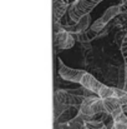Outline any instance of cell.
<instances>
[{"mask_svg":"<svg viewBox=\"0 0 127 129\" xmlns=\"http://www.w3.org/2000/svg\"><path fill=\"white\" fill-rule=\"evenodd\" d=\"M111 129H127V123H120V122H115L113 127Z\"/></svg>","mask_w":127,"mask_h":129,"instance_id":"cell-16","label":"cell"},{"mask_svg":"<svg viewBox=\"0 0 127 129\" xmlns=\"http://www.w3.org/2000/svg\"><path fill=\"white\" fill-rule=\"evenodd\" d=\"M123 113L127 115V105H123Z\"/></svg>","mask_w":127,"mask_h":129,"instance_id":"cell-19","label":"cell"},{"mask_svg":"<svg viewBox=\"0 0 127 129\" xmlns=\"http://www.w3.org/2000/svg\"><path fill=\"white\" fill-rule=\"evenodd\" d=\"M86 74V70L82 69H74L69 68L62 63V60L59 58V75L66 80V82H72V83H80L82 77Z\"/></svg>","mask_w":127,"mask_h":129,"instance_id":"cell-4","label":"cell"},{"mask_svg":"<svg viewBox=\"0 0 127 129\" xmlns=\"http://www.w3.org/2000/svg\"><path fill=\"white\" fill-rule=\"evenodd\" d=\"M123 80H125V86H123V90H126L127 91V68L125 67V78H123Z\"/></svg>","mask_w":127,"mask_h":129,"instance_id":"cell-18","label":"cell"},{"mask_svg":"<svg viewBox=\"0 0 127 129\" xmlns=\"http://www.w3.org/2000/svg\"><path fill=\"white\" fill-rule=\"evenodd\" d=\"M70 0H54L52 1V13H54V21L61 20V18L67 13L70 8Z\"/></svg>","mask_w":127,"mask_h":129,"instance_id":"cell-7","label":"cell"},{"mask_svg":"<svg viewBox=\"0 0 127 129\" xmlns=\"http://www.w3.org/2000/svg\"><path fill=\"white\" fill-rule=\"evenodd\" d=\"M121 49V54H122V58H123V63H125V67L127 68V33L122 40V44L120 46Z\"/></svg>","mask_w":127,"mask_h":129,"instance_id":"cell-14","label":"cell"},{"mask_svg":"<svg viewBox=\"0 0 127 129\" xmlns=\"http://www.w3.org/2000/svg\"><path fill=\"white\" fill-rule=\"evenodd\" d=\"M54 42H55V46L60 48V49H70L74 46V44L76 42V38L74 34L62 30L59 31L56 34H54Z\"/></svg>","mask_w":127,"mask_h":129,"instance_id":"cell-5","label":"cell"},{"mask_svg":"<svg viewBox=\"0 0 127 129\" xmlns=\"http://www.w3.org/2000/svg\"><path fill=\"white\" fill-rule=\"evenodd\" d=\"M117 15H120V5H113V6H110L106 9V11L102 14L101 16V20L107 25L111 20H113Z\"/></svg>","mask_w":127,"mask_h":129,"instance_id":"cell-10","label":"cell"},{"mask_svg":"<svg viewBox=\"0 0 127 129\" xmlns=\"http://www.w3.org/2000/svg\"><path fill=\"white\" fill-rule=\"evenodd\" d=\"M106 26H107V25H106V24H105V23L101 20V18H100V19H97V20H96V21H95V23H93V24L90 26V28H91L92 30H95L96 33H98V34H100V33H101V31H102V30L106 28Z\"/></svg>","mask_w":127,"mask_h":129,"instance_id":"cell-13","label":"cell"},{"mask_svg":"<svg viewBox=\"0 0 127 129\" xmlns=\"http://www.w3.org/2000/svg\"><path fill=\"white\" fill-rule=\"evenodd\" d=\"M100 113H107V112L105 108L103 99H101L98 95L85 98L82 104L80 105V109H79V115L82 118L84 122L93 120L95 115L100 114Z\"/></svg>","mask_w":127,"mask_h":129,"instance_id":"cell-1","label":"cell"},{"mask_svg":"<svg viewBox=\"0 0 127 129\" xmlns=\"http://www.w3.org/2000/svg\"><path fill=\"white\" fill-rule=\"evenodd\" d=\"M101 1L102 0H75L72 1L67 10V15L70 20L72 23H77L84 15L90 14L92 9Z\"/></svg>","mask_w":127,"mask_h":129,"instance_id":"cell-2","label":"cell"},{"mask_svg":"<svg viewBox=\"0 0 127 129\" xmlns=\"http://www.w3.org/2000/svg\"><path fill=\"white\" fill-rule=\"evenodd\" d=\"M106 124L101 120H88L85 122L84 129H102Z\"/></svg>","mask_w":127,"mask_h":129,"instance_id":"cell-12","label":"cell"},{"mask_svg":"<svg viewBox=\"0 0 127 129\" xmlns=\"http://www.w3.org/2000/svg\"><path fill=\"white\" fill-rule=\"evenodd\" d=\"M84 88L81 89H57L55 91V100L69 107H80L84 102Z\"/></svg>","mask_w":127,"mask_h":129,"instance_id":"cell-3","label":"cell"},{"mask_svg":"<svg viewBox=\"0 0 127 129\" xmlns=\"http://www.w3.org/2000/svg\"><path fill=\"white\" fill-rule=\"evenodd\" d=\"M103 102H105L106 112H107L108 114H111V115H113V114H116L117 112H120V110L123 109V107H122V104H121V102H120V98H117V96L106 98V99H103Z\"/></svg>","mask_w":127,"mask_h":129,"instance_id":"cell-8","label":"cell"},{"mask_svg":"<svg viewBox=\"0 0 127 129\" xmlns=\"http://www.w3.org/2000/svg\"><path fill=\"white\" fill-rule=\"evenodd\" d=\"M70 107L69 105H66V104H62V103H60V102H57V100H55V118H56V120L69 109Z\"/></svg>","mask_w":127,"mask_h":129,"instance_id":"cell-11","label":"cell"},{"mask_svg":"<svg viewBox=\"0 0 127 129\" xmlns=\"http://www.w3.org/2000/svg\"><path fill=\"white\" fill-rule=\"evenodd\" d=\"M80 85L90 89V90L93 91L96 95H98V94L101 93V90H102V88H103L105 84L101 83L100 80H97L92 74H90V73L86 72V74L82 77V79H81V82H80Z\"/></svg>","mask_w":127,"mask_h":129,"instance_id":"cell-6","label":"cell"},{"mask_svg":"<svg viewBox=\"0 0 127 129\" xmlns=\"http://www.w3.org/2000/svg\"><path fill=\"white\" fill-rule=\"evenodd\" d=\"M85 122L82 118L77 114L75 118H72L71 120L64 122V123H59L57 124V129H84Z\"/></svg>","mask_w":127,"mask_h":129,"instance_id":"cell-9","label":"cell"},{"mask_svg":"<svg viewBox=\"0 0 127 129\" xmlns=\"http://www.w3.org/2000/svg\"><path fill=\"white\" fill-rule=\"evenodd\" d=\"M120 102H121L122 107H123V105H127V93L123 95V96H121V98H120Z\"/></svg>","mask_w":127,"mask_h":129,"instance_id":"cell-17","label":"cell"},{"mask_svg":"<svg viewBox=\"0 0 127 129\" xmlns=\"http://www.w3.org/2000/svg\"><path fill=\"white\" fill-rule=\"evenodd\" d=\"M120 14H127V0H122L120 4Z\"/></svg>","mask_w":127,"mask_h":129,"instance_id":"cell-15","label":"cell"}]
</instances>
